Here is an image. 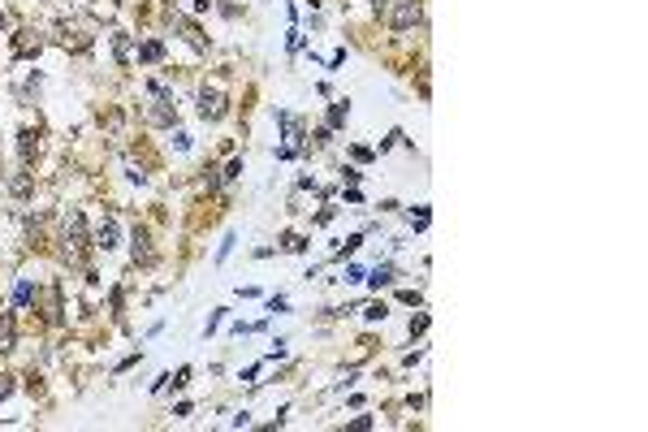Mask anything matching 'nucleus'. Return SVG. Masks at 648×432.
<instances>
[{
	"mask_svg": "<svg viewBox=\"0 0 648 432\" xmlns=\"http://www.w3.org/2000/svg\"><path fill=\"white\" fill-rule=\"evenodd\" d=\"M61 242H65V255H70V259H78V255L87 251V242H91V238H87V221H82L78 207L65 212V221H61Z\"/></svg>",
	"mask_w": 648,
	"mask_h": 432,
	"instance_id": "nucleus-1",
	"label": "nucleus"
},
{
	"mask_svg": "<svg viewBox=\"0 0 648 432\" xmlns=\"http://www.w3.org/2000/svg\"><path fill=\"white\" fill-rule=\"evenodd\" d=\"M419 22H423V5H419V0H398V5L389 9V26L394 31H411Z\"/></svg>",
	"mask_w": 648,
	"mask_h": 432,
	"instance_id": "nucleus-2",
	"label": "nucleus"
},
{
	"mask_svg": "<svg viewBox=\"0 0 648 432\" xmlns=\"http://www.w3.org/2000/svg\"><path fill=\"white\" fill-rule=\"evenodd\" d=\"M225 113H230V99H225L221 91H207V87H203V91H199V117H203V122H221Z\"/></svg>",
	"mask_w": 648,
	"mask_h": 432,
	"instance_id": "nucleus-3",
	"label": "nucleus"
},
{
	"mask_svg": "<svg viewBox=\"0 0 648 432\" xmlns=\"http://www.w3.org/2000/svg\"><path fill=\"white\" fill-rule=\"evenodd\" d=\"M173 26L182 31V39H186V43H190L195 52H207V39H203V31H199V26H195L190 18H182V14H173Z\"/></svg>",
	"mask_w": 648,
	"mask_h": 432,
	"instance_id": "nucleus-4",
	"label": "nucleus"
},
{
	"mask_svg": "<svg viewBox=\"0 0 648 432\" xmlns=\"http://www.w3.org/2000/svg\"><path fill=\"white\" fill-rule=\"evenodd\" d=\"M18 346V320L9 311H0V355H9Z\"/></svg>",
	"mask_w": 648,
	"mask_h": 432,
	"instance_id": "nucleus-5",
	"label": "nucleus"
},
{
	"mask_svg": "<svg viewBox=\"0 0 648 432\" xmlns=\"http://www.w3.org/2000/svg\"><path fill=\"white\" fill-rule=\"evenodd\" d=\"M9 195H14V199H31V195H35V173H26V169L14 173V178H9Z\"/></svg>",
	"mask_w": 648,
	"mask_h": 432,
	"instance_id": "nucleus-6",
	"label": "nucleus"
},
{
	"mask_svg": "<svg viewBox=\"0 0 648 432\" xmlns=\"http://www.w3.org/2000/svg\"><path fill=\"white\" fill-rule=\"evenodd\" d=\"M130 242H134V247H130V251H134V264H151V259H156L147 230H134V238H130Z\"/></svg>",
	"mask_w": 648,
	"mask_h": 432,
	"instance_id": "nucleus-7",
	"label": "nucleus"
},
{
	"mask_svg": "<svg viewBox=\"0 0 648 432\" xmlns=\"http://www.w3.org/2000/svg\"><path fill=\"white\" fill-rule=\"evenodd\" d=\"M39 35L35 31H18V39H14V52H18V57H39Z\"/></svg>",
	"mask_w": 648,
	"mask_h": 432,
	"instance_id": "nucleus-8",
	"label": "nucleus"
},
{
	"mask_svg": "<svg viewBox=\"0 0 648 432\" xmlns=\"http://www.w3.org/2000/svg\"><path fill=\"white\" fill-rule=\"evenodd\" d=\"M35 151H39V134H35V130H22V134H18V156H22V165H31Z\"/></svg>",
	"mask_w": 648,
	"mask_h": 432,
	"instance_id": "nucleus-9",
	"label": "nucleus"
},
{
	"mask_svg": "<svg viewBox=\"0 0 648 432\" xmlns=\"http://www.w3.org/2000/svg\"><path fill=\"white\" fill-rule=\"evenodd\" d=\"M91 247H99V251H113V247H117V225H113V221H104V225L95 230V242H91Z\"/></svg>",
	"mask_w": 648,
	"mask_h": 432,
	"instance_id": "nucleus-10",
	"label": "nucleus"
},
{
	"mask_svg": "<svg viewBox=\"0 0 648 432\" xmlns=\"http://www.w3.org/2000/svg\"><path fill=\"white\" fill-rule=\"evenodd\" d=\"M160 57H165V43H160V39H147V43H139V61L156 65Z\"/></svg>",
	"mask_w": 648,
	"mask_h": 432,
	"instance_id": "nucleus-11",
	"label": "nucleus"
},
{
	"mask_svg": "<svg viewBox=\"0 0 648 432\" xmlns=\"http://www.w3.org/2000/svg\"><path fill=\"white\" fill-rule=\"evenodd\" d=\"M367 281H372V290H381V286H389L394 281V268L389 264H376L372 273H367Z\"/></svg>",
	"mask_w": 648,
	"mask_h": 432,
	"instance_id": "nucleus-12",
	"label": "nucleus"
},
{
	"mask_svg": "<svg viewBox=\"0 0 648 432\" xmlns=\"http://www.w3.org/2000/svg\"><path fill=\"white\" fill-rule=\"evenodd\" d=\"M346 117H350V104H346V99H338V104L329 108V130H338V126H346Z\"/></svg>",
	"mask_w": 648,
	"mask_h": 432,
	"instance_id": "nucleus-13",
	"label": "nucleus"
},
{
	"mask_svg": "<svg viewBox=\"0 0 648 432\" xmlns=\"http://www.w3.org/2000/svg\"><path fill=\"white\" fill-rule=\"evenodd\" d=\"M113 52H117V65H130V39H126L122 31L113 35Z\"/></svg>",
	"mask_w": 648,
	"mask_h": 432,
	"instance_id": "nucleus-14",
	"label": "nucleus"
},
{
	"mask_svg": "<svg viewBox=\"0 0 648 432\" xmlns=\"http://www.w3.org/2000/svg\"><path fill=\"white\" fill-rule=\"evenodd\" d=\"M31 298H35V286H31V281H18V290H14V303H18V307H26Z\"/></svg>",
	"mask_w": 648,
	"mask_h": 432,
	"instance_id": "nucleus-15",
	"label": "nucleus"
},
{
	"mask_svg": "<svg viewBox=\"0 0 648 432\" xmlns=\"http://www.w3.org/2000/svg\"><path fill=\"white\" fill-rule=\"evenodd\" d=\"M363 315H367V320H385V315H389V307H385V303H367V307H363Z\"/></svg>",
	"mask_w": 648,
	"mask_h": 432,
	"instance_id": "nucleus-16",
	"label": "nucleus"
},
{
	"mask_svg": "<svg viewBox=\"0 0 648 432\" xmlns=\"http://www.w3.org/2000/svg\"><path fill=\"white\" fill-rule=\"evenodd\" d=\"M238 178H242V160H230L225 173H221V182H238Z\"/></svg>",
	"mask_w": 648,
	"mask_h": 432,
	"instance_id": "nucleus-17",
	"label": "nucleus"
},
{
	"mask_svg": "<svg viewBox=\"0 0 648 432\" xmlns=\"http://www.w3.org/2000/svg\"><path fill=\"white\" fill-rule=\"evenodd\" d=\"M281 247H286V251H307V242H303L298 234H281Z\"/></svg>",
	"mask_w": 648,
	"mask_h": 432,
	"instance_id": "nucleus-18",
	"label": "nucleus"
},
{
	"mask_svg": "<svg viewBox=\"0 0 648 432\" xmlns=\"http://www.w3.org/2000/svg\"><path fill=\"white\" fill-rule=\"evenodd\" d=\"M359 247H363V238H359V234H355V238H346V247H342V251H338V259H346V255H355V251H359Z\"/></svg>",
	"mask_w": 648,
	"mask_h": 432,
	"instance_id": "nucleus-19",
	"label": "nucleus"
},
{
	"mask_svg": "<svg viewBox=\"0 0 648 432\" xmlns=\"http://www.w3.org/2000/svg\"><path fill=\"white\" fill-rule=\"evenodd\" d=\"M423 329H428V315H415V320H411V338H419Z\"/></svg>",
	"mask_w": 648,
	"mask_h": 432,
	"instance_id": "nucleus-20",
	"label": "nucleus"
},
{
	"mask_svg": "<svg viewBox=\"0 0 648 432\" xmlns=\"http://www.w3.org/2000/svg\"><path fill=\"white\" fill-rule=\"evenodd\" d=\"M14 394V376H0V402H5Z\"/></svg>",
	"mask_w": 648,
	"mask_h": 432,
	"instance_id": "nucleus-21",
	"label": "nucleus"
},
{
	"mask_svg": "<svg viewBox=\"0 0 648 432\" xmlns=\"http://www.w3.org/2000/svg\"><path fill=\"white\" fill-rule=\"evenodd\" d=\"M169 381H173V389H182V385H186V381H190V367H182V372H178V376H169Z\"/></svg>",
	"mask_w": 648,
	"mask_h": 432,
	"instance_id": "nucleus-22",
	"label": "nucleus"
},
{
	"mask_svg": "<svg viewBox=\"0 0 648 432\" xmlns=\"http://www.w3.org/2000/svg\"><path fill=\"white\" fill-rule=\"evenodd\" d=\"M329 134H333V130H329V126H320V130H315V134H311V139H315V147H324V143H329Z\"/></svg>",
	"mask_w": 648,
	"mask_h": 432,
	"instance_id": "nucleus-23",
	"label": "nucleus"
},
{
	"mask_svg": "<svg viewBox=\"0 0 648 432\" xmlns=\"http://www.w3.org/2000/svg\"><path fill=\"white\" fill-rule=\"evenodd\" d=\"M363 277H367V273H363L359 264H350V268H346V281H363Z\"/></svg>",
	"mask_w": 648,
	"mask_h": 432,
	"instance_id": "nucleus-24",
	"label": "nucleus"
},
{
	"mask_svg": "<svg viewBox=\"0 0 648 432\" xmlns=\"http://www.w3.org/2000/svg\"><path fill=\"white\" fill-rule=\"evenodd\" d=\"M234 242H238V238H234V234H225V242H221V251H216V255H221V259H225V255L234 251Z\"/></svg>",
	"mask_w": 648,
	"mask_h": 432,
	"instance_id": "nucleus-25",
	"label": "nucleus"
},
{
	"mask_svg": "<svg viewBox=\"0 0 648 432\" xmlns=\"http://www.w3.org/2000/svg\"><path fill=\"white\" fill-rule=\"evenodd\" d=\"M5 26H9V22H5V14H0V31H5Z\"/></svg>",
	"mask_w": 648,
	"mask_h": 432,
	"instance_id": "nucleus-26",
	"label": "nucleus"
}]
</instances>
